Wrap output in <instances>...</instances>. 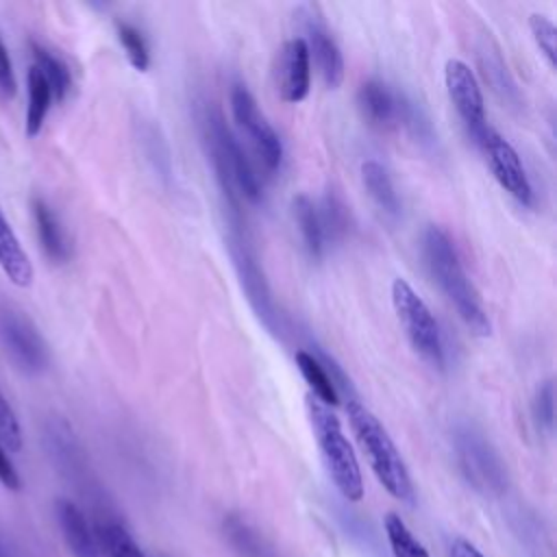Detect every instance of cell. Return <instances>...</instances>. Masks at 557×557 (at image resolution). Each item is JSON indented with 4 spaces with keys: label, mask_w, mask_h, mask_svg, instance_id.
Masks as SVG:
<instances>
[{
    "label": "cell",
    "mask_w": 557,
    "mask_h": 557,
    "mask_svg": "<svg viewBox=\"0 0 557 557\" xmlns=\"http://www.w3.org/2000/svg\"><path fill=\"white\" fill-rule=\"evenodd\" d=\"M361 181H363V187L368 189L370 198L389 215H398L400 213V200H398V194L394 189V183L387 174V170L374 161V159H368L361 163Z\"/></svg>",
    "instance_id": "7402d4cb"
},
{
    "label": "cell",
    "mask_w": 557,
    "mask_h": 557,
    "mask_svg": "<svg viewBox=\"0 0 557 557\" xmlns=\"http://www.w3.org/2000/svg\"><path fill=\"white\" fill-rule=\"evenodd\" d=\"M531 413H533V420L540 431H546V433L553 431V426H555V385L550 379L544 381L535 389V396L531 403Z\"/></svg>",
    "instance_id": "f1b7e54d"
},
{
    "label": "cell",
    "mask_w": 557,
    "mask_h": 557,
    "mask_svg": "<svg viewBox=\"0 0 557 557\" xmlns=\"http://www.w3.org/2000/svg\"><path fill=\"white\" fill-rule=\"evenodd\" d=\"M346 413H348L352 435H355L361 453L366 455L376 481L394 498L413 503V483H411L409 470H407L394 440L389 437L387 429L357 398H348Z\"/></svg>",
    "instance_id": "7a4b0ae2"
},
{
    "label": "cell",
    "mask_w": 557,
    "mask_h": 557,
    "mask_svg": "<svg viewBox=\"0 0 557 557\" xmlns=\"http://www.w3.org/2000/svg\"><path fill=\"white\" fill-rule=\"evenodd\" d=\"M311 85V57L305 37H292L283 44L276 59V89L285 102L307 98Z\"/></svg>",
    "instance_id": "8fae6325"
},
{
    "label": "cell",
    "mask_w": 557,
    "mask_h": 557,
    "mask_svg": "<svg viewBox=\"0 0 557 557\" xmlns=\"http://www.w3.org/2000/svg\"><path fill=\"white\" fill-rule=\"evenodd\" d=\"M305 409L331 481L346 500L359 503L363 498V479L357 455L342 429L339 418L333 413L331 407L322 405L311 394L305 396Z\"/></svg>",
    "instance_id": "277c9868"
},
{
    "label": "cell",
    "mask_w": 557,
    "mask_h": 557,
    "mask_svg": "<svg viewBox=\"0 0 557 557\" xmlns=\"http://www.w3.org/2000/svg\"><path fill=\"white\" fill-rule=\"evenodd\" d=\"M115 33H117V41L124 48L128 63L135 70L146 72L150 65V48L146 44L144 33L137 26H133L131 22H115Z\"/></svg>",
    "instance_id": "484cf974"
},
{
    "label": "cell",
    "mask_w": 557,
    "mask_h": 557,
    "mask_svg": "<svg viewBox=\"0 0 557 557\" xmlns=\"http://www.w3.org/2000/svg\"><path fill=\"white\" fill-rule=\"evenodd\" d=\"M28 104H26V122H24V133L26 137H37L44 128V122L48 117L50 104H52V91L50 85L46 83L44 74L30 65L28 70Z\"/></svg>",
    "instance_id": "44dd1931"
},
{
    "label": "cell",
    "mask_w": 557,
    "mask_h": 557,
    "mask_svg": "<svg viewBox=\"0 0 557 557\" xmlns=\"http://www.w3.org/2000/svg\"><path fill=\"white\" fill-rule=\"evenodd\" d=\"M292 213L294 220L298 224L302 244L309 252V257L320 259L324 252V233H322V224H320V213H318V205L307 196V194H298L292 200Z\"/></svg>",
    "instance_id": "ffe728a7"
},
{
    "label": "cell",
    "mask_w": 557,
    "mask_h": 557,
    "mask_svg": "<svg viewBox=\"0 0 557 557\" xmlns=\"http://www.w3.org/2000/svg\"><path fill=\"white\" fill-rule=\"evenodd\" d=\"M17 91V81H15V74H13V63H11V57H9V50L0 37V96L4 100H11Z\"/></svg>",
    "instance_id": "4dcf8cb0"
},
{
    "label": "cell",
    "mask_w": 557,
    "mask_h": 557,
    "mask_svg": "<svg viewBox=\"0 0 557 557\" xmlns=\"http://www.w3.org/2000/svg\"><path fill=\"white\" fill-rule=\"evenodd\" d=\"M450 557H485V555L472 542H468L463 537H457L450 544Z\"/></svg>",
    "instance_id": "d6a6232c"
},
{
    "label": "cell",
    "mask_w": 557,
    "mask_h": 557,
    "mask_svg": "<svg viewBox=\"0 0 557 557\" xmlns=\"http://www.w3.org/2000/svg\"><path fill=\"white\" fill-rule=\"evenodd\" d=\"M529 28H531V35H533L540 52L544 54L548 65L555 67L557 65V28H555V24L542 13H531Z\"/></svg>",
    "instance_id": "83f0119b"
},
{
    "label": "cell",
    "mask_w": 557,
    "mask_h": 557,
    "mask_svg": "<svg viewBox=\"0 0 557 557\" xmlns=\"http://www.w3.org/2000/svg\"><path fill=\"white\" fill-rule=\"evenodd\" d=\"M0 557H7V555H4V550H2V546H0Z\"/></svg>",
    "instance_id": "836d02e7"
},
{
    "label": "cell",
    "mask_w": 557,
    "mask_h": 557,
    "mask_svg": "<svg viewBox=\"0 0 557 557\" xmlns=\"http://www.w3.org/2000/svg\"><path fill=\"white\" fill-rule=\"evenodd\" d=\"M57 522L61 529V535L65 540L67 550L72 557H100L94 540V531L85 518V513L67 498H59L54 503Z\"/></svg>",
    "instance_id": "9a60e30c"
},
{
    "label": "cell",
    "mask_w": 557,
    "mask_h": 557,
    "mask_svg": "<svg viewBox=\"0 0 557 557\" xmlns=\"http://www.w3.org/2000/svg\"><path fill=\"white\" fill-rule=\"evenodd\" d=\"M205 141L211 154V163L218 176V183L231 202L233 211H237L239 200L257 202L261 198V183L255 174L250 161L244 154L242 144L226 126L222 113L218 109H207L202 117Z\"/></svg>",
    "instance_id": "3957f363"
},
{
    "label": "cell",
    "mask_w": 557,
    "mask_h": 557,
    "mask_svg": "<svg viewBox=\"0 0 557 557\" xmlns=\"http://www.w3.org/2000/svg\"><path fill=\"white\" fill-rule=\"evenodd\" d=\"M0 483H2L7 490H11V492H17V490L22 487L20 474H17L13 461L9 459L7 448L2 446V442H0Z\"/></svg>",
    "instance_id": "1f68e13d"
},
{
    "label": "cell",
    "mask_w": 557,
    "mask_h": 557,
    "mask_svg": "<svg viewBox=\"0 0 557 557\" xmlns=\"http://www.w3.org/2000/svg\"><path fill=\"white\" fill-rule=\"evenodd\" d=\"M383 527H385L387 544L394 557H431L426 548L413 537V533L409 531V527L398 513L389 511L383 520Z\"/></svg>",
    "instance_id": "cb8c5ba5"
},
{
    "label": "cell",
    "mask_w": 557,
    "mask_h": 557,
    "mask_svg": "<svg viewBox=\"0 0 557 557\" xmlns=\"http://www.w3.org/2000/svg\"><path fill=\"white\" fill-rule=\"evenodd\" d=\"M296 368L300 370L302 379L311 387V396L318 398L326 407H335L339 403V392L335 385V376L329 372V368L309 350H296L294 355Z\"/></svg>",
    "instance_id": "ac0fdd59"
},
{
    "label": "cell",
    "mask_w": 557,
    "mask_h": 557,
    "mask_svg": "<svg viewBox=\"0 0 557 557\" xmlns=\"http://www.w3.org/2000/svg\"><path fill=\"white\" fill-rule=\"evenodd\" d=\"M231 113L237 126L250 139L261 163L270 172L278 170L283 161V144L272 124L268 122V117L263 115V111L257 107V100L244 85H233L231 89Z\"/></svg>",
    "instance_id": "ba28073f"
},
{
    "label": "cell",
    "mask_w": 557,
    "mask_h": 557,
    "mask_svg": "<svg viewBox=\"0 0 557 557\" xmlns=\"http://www.w3.org/2000/svg\"><path fill=\"white\" fill-rule=\"evenodd\" d=\"M405 98L389 89L387 83L379 78H368L357 91V104L363 120L376 128H389L400 124Z\"/></svg>",
    "instance_id": "5bb4252c"
},
{
    "label": "cell",
    "mask_w": 557,
    "mask_h": 557,
    "mask_svg": "<svg viewBox=\"0 0 557 557\" xmlns=\"http://www.w3.org/2000/svg\"><path fill=\"white\" fill-rule=\"evenodd\" d=\"M231 252H233V259H235V268L239 272V281L248 294V300L250 305L255 307L257 315L270 326V329H276V320H278V313L274 309V300L270 296V287L255 261V257L250 255L248 246L242 242L239 235L233 237L231 242Z\"/></svg>",
    "instance_id": "4fadbf2b"
},
{
    "label": "cell",
    "mask_w": 557,
    "mask_h": 557,
    "mask_svg": "<svg viewBox=\"0 0 557 557\" xmlns=\"http://www.w3.org/2000/svg\"><path fill=\"white\" fill-rule=\"evenodd\" d=\"M30 52H33V61H35L33 65L44 74L46 83L50 85L52 98L57 102H61L72 87V74L67 70V65L59 57H54L50 50H46L44 46H39L35 41H30Z\"/></svg>",
    "instance_id": "603a6c76"
},
{
    "label": "cell",
    "mask_w": 557,
    "mask_h": 557,
    "mask_svg": "<svg viewBox=\"0 0 557 557\" xmlns=\"http://www.w3.org/2000/svg\"><path fill=\"white\" fill-rule=\"evenodd\" d=\"M444 85L455 111L463 122L466 133L474 141L490 126L483 94L474 72L461 59H448L444 65Z\"/></svg>",
    "instance_id": "30bf717a"
},
{
    "label": "cell",
    "mask_w": 557,
    "mask_h": 557,
    "mask_svg": "<svg viewBox=\"0 0 557 557\" xmlns=\"http://www.w3.org/2000/svg\"><path fill=\"white\" fill-rule=\"evenodd\" d=\"M33 220L37 228V237L41 244V250L46 257L54 263H65L72 255L70 242L65 237V231L57 218V213L39 198L33 200Z\"/></svg>",
    "instance_id": "e0dca14e"
},
{
    "label": "cell",
    "mask_w": 557,
    "mask_h": 557,
    "mask_svg": "<svg viewBox=\"0 0 557 557\" xmlns=\"http://www.w3.org/2000/svg\"><path fill=\"white\" fill-rule=\"evenodd\" d=\"M422 257L431 278L442 289L446 300L453 305V309L468 326V331L479 337L490 335L492 324L487 311L461 265L459 252L450 235L442 226L431 224L422 233Z\"/></svg>",
    "instance_id": "6da1fadb"
},
{
    "label": "cell",
    "mask_w": 557,
    "mask_h": 557,
    "mask_svg": "<svg viewBox=\"0 0 557 557\" xmlns=\"http://www.w3.org/2000/svg\"><path fill=\"white\" fill-rule=\"evenodd\" d=\"M91 531L100 557H146L133 535L117 520H96Z\"/></svg>",
    "instance_id": "d6986e66"
},
{
    "label": "cell",
    "mask_w": 557,
    "mask_h": 557,
    "mask_svg": "<svg viewBox=\"0 0 557 557\" xmlns=\"http://www.w3.org/2000/svg\"><path fill=\"white\" fill-rule=\"evenodd\" d=\"M0 339L11 361L28 374L48 366V344L28 315L13 307L0 309Z\"/></svg>",
    "instance_id": "52a82bcc"
},
{
    "label": "cell",
    "mask_w": 557,
    "mask_h": 557,
    "mask_svg": "<svg viewBox=\"0 0 557 557\" xmlns=\"http://www.w3.org/2000/svg\"><path fill=\"white\" fill-rule=\"evenodd\" d=\"M0 442L11 453L22 450V429L15 418V411L11 409L2 392H0Z\"/></svg>",
    "instance_id": "f546056e"
},
{
    "label": "cell",
    "mask_w": 557,
    "mask_h": 557,
    "mask_svg": "<svg viewBox=\"0 0 557 557\" xmlns=\"http://www.w3.org/2000/svg\"><path fill=\"white\" fill-rule=\"evenodd\" d=\"M224 529L228 540L233 542V546L246 555V557H263V546H261V537L257 535L255 529H250L239 516H228L224 520Z\"/></svg>",
    "instance_id": "4316f807"
},
{
    "label": "cell",
    "mask_w": 557,
    "mask_h": 557,
    "mask_svg": "<svg viewBox=\"0 0 557 557\" xmlns=\"http://www.w3.org/2000/svg\"><path fill=\"white\" fill-rule=\"evenodd\" d=\"M392 305L411 348L433 368L442 370L444 344L437 320L433 318L426 302L418 296V292L400 276L392 281Z\"/></svg>",
    "instance_id": "5b68a950"
},
{
    "label": "cell",
    "mask_w": 557,
    "mask_h": 557,
    "mask_svg": "<svg viewBox=\"0 0 557 557\" xmlns=\"http://www.w3.org/2000/svg\"><path fill=\"white\" fill-rule=\"evenodd\" d=\"M318 213H320L324 242L326 239H342V237L348 235L350 211H348L346 202L335 191H326V196L322 198V205L318 207Z\"/></svg>",
    "instance_id": "d4e9b609"
},
{
    "label": "cell",
    "mask_w": 557,
    "mask_h": 557,
    "mask_svg": "<svg viewBox=\"0 0 557 557\" xmlns=\"http://www.w3.org/2000/svg\"><path fill=\"white\" fill-rule=\"evenodd\" d=\"M455 457L466 481L483 494H500L507 483L503 459L481 431L472 424H459L453 431Z\"/></svg>",
    "instance_id": "8992f818"
},
{
    "label": "cell",
    "mask_w": 557,
    "mask_h": 557,
    "mask_svg": "<svg viewBox=\"0 0 557 557\" xmlns=\"http://www.w3.org/2000/svg\"><path fill=\"white\" fill-rule=\"evenodd\" d=\"M307 17V50L309 57H313L322 81L326 83V87L337 89L344 81V57L342 50L335 41V37L331 35V30L326 28V24L322 22L320 15L313 13V7H309V15Z\"/></svg>",
    "instance_id": "7c38bea8"
},
{
    "label": "cell",
    "mask_w": 557,
    "mask_h": 557,
    "mask_svg": "<svg viewBox=\"0 0 557 557\" xmlns=\"http://www.w3.org/2000/svg\"><path fill=\"white\" fill-rule=\"evenodd\" d=\"M0 268L15 287H30L35 268L0 209Z\"/></svg>",
    "instance_id": "2e32d148"
},
{
    "label": "cell",
    "mask_w": 557,
    "mask_h": 557,
    "mask_svg": "<svg viewBox=\"0 0 557 557\" xmlns=\"http://www.w3.org/2000/svg\"><path fill=\"white\" fill-rule=\"evenodd\" d=\"M474 144L481 148L498 185L520 205H531L533 189H531L529 176L524 172V165H522L516 148L492 126H487L474 139Z\"/></svg>",
    "instance_id": "9c48e42d"
}]
</instances>
